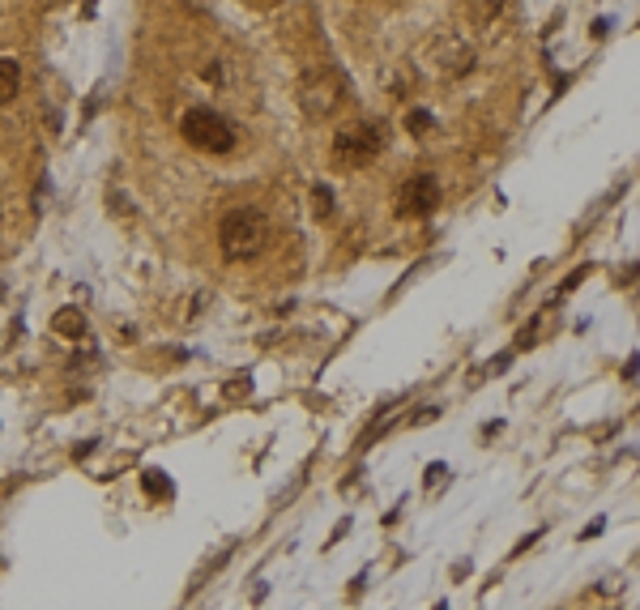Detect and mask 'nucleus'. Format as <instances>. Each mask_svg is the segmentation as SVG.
<instances>
[{"label":"nucleus","mask_w":640,"mask_h":610,"mask_svg":"<svg viewBox=\"0 0 640 610\" xmlns=\"http://www.w3.org/2000/svg\"><path fill=\"white\" fill-rule=\"evenodd\" d=\"M504 5H508V0H466V13H470V22L483 30V26H491L495 18H500Z\"/></svg>","instance_id":"7"},{"label":"nucleus","mask_w":640,"mask_h":610,"mask_svg":"<svg viewBox=\"0 0 640 610\" xmlns=\"http://www.w3.org/2000/svg\"><path fill=\"white\" fill-rule=\"evenodd\" d=\"M346 103V77L338 69H308L299 82V107L308 120H329Z\"/></svg>","instance_id":"2"},{"label":"nucleus","mask_w":640,"mask_h":610,"mask_svg":"<svg viewBox=\"0 0 640 610\" xmlns=\"http://www.w3.org/2000/svg\"><path fill=\"white\" fill-rule=\"evenodd\" d=\"M312 214H316L320 222L333 218V192H329L325 184H316V188H312Z\"/></svg>","instance_id":"9"},{"label":"nucleus","mask_w":640,"mask_h":610,"mask_svg":"<svg viewBox=\"0 0 640 610\" xmlns=\"http://www.w3.org/2000/svg\"><path fill=\"white\" fill-rule=\"evenodd\" d=\"M22 86V69H18V60H0V107H5L13 94H18Z\"/></svg>","instance_id":"8"},{"label":"nucleus","mask_w":640,"mask_h":610,"mask_svg":"<svg viewBox=\"0 0 640 610\" xmlns=\"http://www.w3.org/2000/svg\"><path fill=\"white\" fill-rule=\"evenodd\" d=\"M56 329H60V333H69V337H82V333H86V320H82V312H73V308H69V312H60V316H56Z\"/></svg>","instance_id":"10"},{"label":"nucleus","mask_w":640,"mask_h":610,"mask_svg":"<svg viewBox=\"0 0 640 610\" xmlns=\"http://www.w3.org/2000/svg\"><path fill=\"white\" fill-rule=\"evenodd\" d=\"M436 52H440V69L444 73H453V77H461V73H470V64H474V52L461 39H453V35H444L440 43H436Z\"/></svg>","instance_id":"6"},{"label":"nucleus","mask_w":640,"mask_h":610,"mask_svg":"<svg viewBox=\"0 0 640 610\" xmlns=\"http://www.w3.org/2000/svg\"><path fill=\"white\" fill-rule=\"evenodd\" d=\"M269 244V222L256 210H231L218 227V248L227 261H252Z\"/></svg>","instance_id":"1"},{"label":"nucleus","mask_w":640,"mask_h":610,"mask_svg":"<svg viewBox=\"0 0 640 610\" xmlns=\"http://www.w3.org/2000/svg\"><path fill=\"white\" fill-rule=\"evenodd\" d=\"M397 218H427L436 214L440 205V180L436 175H410V180L397 188Z\"/></svg>","instance_id":"5"},{"label":"nucleus","mask_w":640,"mask_h":610,"mask_svg":"<svg viewBox=\"0 0 640 610\" xmlns=\"http://www.w3.org/2000/svg\"><path fill=\"white\" fill-rule=\"evenodd\" d=\"M184 137H188V146H197L205 154H227L235 150V128L218 116V111L210 107H192L188 116H184Z\"/></svg>","instance_id":"4"},{"label":"nucleus","mask_w":640,"mask_h":610,"mask_svg":"<svg viewBox=\"0 0 640 610\" xmlns=\"http://www.w3.org/2000/svg\"><path fill=\"white\" fill-rule=\"evenodd\" d=\"M380 150H384V124H376V120H355L333 137V158H338V163H350V167L372 163Z\"/></svg>","instance_id":"3"},{"label":"nucleus","mask_w":640,"mask_h":610,"mask_svg":"<svg viewBox=\"0 0 640 610\" xmlns=\"http://www.w3.org/2000/svg\"><path fill=\"white\" fill-rule=\"evenodd\" d=\"M406 128H410V133H427V128H431V116H427V111H410V116H406Z\"/></svg>","instance_id":"11"}]
</instances>
